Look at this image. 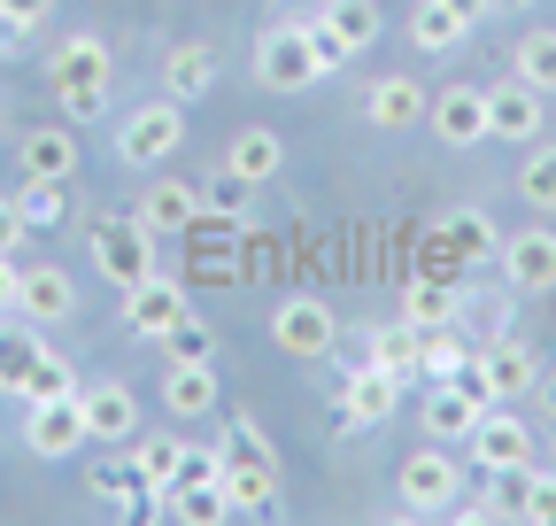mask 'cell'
<instances>
[{
    "instance_id": "6da1fadb",
    "label": "cell",
    "mask_w": 556,
    "mask_h": 526,
    "mask_svg": "<svg viewBox=\"0 0 556 526\" xmlns=\"http://www.w3.org/2000/svg\"><path fill=\"white\" fill-rule=\"evenodd\" d=\"M47 78H54V101H62V116H70V124H93V116L109 109L116 62H109V47H101V39H62V47H54V62H47Z\"/></svg>"
},
{
    "instance_id": "7a4b0ae2",
    "label": "cell",
    "mask_w": 556,
    "mask_h": 526,
    "mask_svg": "<svg viewBox=\"0 0 556 526\" xmlns=\"http://www.w3.org/2000/svg\"><path fill=\"white\" fill-rule=\"evenodd\" d=\"M317 78H325V54H317L309 16H287V24H270V32L255 39V86H270V93H309Z\"/></svg>"
},
{
    "instance_id": "3957f363",
    "label": "cell",
    "mask_w": 556,
    "mask_h": 526,
    "mask_svg": "<svg viewBox=\"0 0 556 526\" xmlns=\"http://www.w3.org/2000/svg\"><path fill=\"white\" fill-rule=\"evenodd\" d=\"M109 148H116L124 171H155V163H170V155L186 148V109H178L170 93L124 109V124H116V140H109Z\"/></svg>"
},
{
    "instance_id": "277c9868",
    "label": "cell",
    "mask_w": 556,
    "mask_h": 526,
    "mask_svg": "<svg viewBox=\"0 0 556 526\" xmlns=\"http://www.w3.org/2000/svg\"><path fill=\"white\" fill-rule=\"evenodd\" d=\"M394 496H402L409 518H448L464 503V465L448 449H409L402 473H394Z\"/></svg>"
},
{
    "instance_id": "5b68a950",
    "label": "cell",
    "mask_w": 556,
    "mask_h": 526,
    "mask_svg": "<svg viewBox=\"0 0 556 526\" xmlns=\"http://www.w3.org/2000/svg\"><path fill=\"white\" fill-rule=\"evenodd\" d=\"M486 411H495V394H486V379L464 364L456 379H433L426 403H417V426H426V441H464Z\"/></svg>"
},
{
    "instance_id": "8992f818",
    "label": "cell",
    "mask_w": 556,
    "mask_h": 526,
    "mask_svg": "<svg viewBox=\"0 0 556 526\" xmlns=\"http://www.w3.org/2000/svg\"><path fill=\"white\" fill-rule=\"evenodd\" d=\"M86 248H93L101 279H109L116 295H124V287H139V279L155 272V240L139 233L131 217H93V225H86Z\"/></svg>"
},
{
    "instance_id": "52a82bcc",
    "label": "cell",
    "mask_w": 556,
    "mask_h": 526,
    "mask_svg": "<svg viewBox=\"0 0 556 526\" xmlns=\"http://www.w3.org/2000/svg\"><path fill=\"white\" fill-rule=\"evenodd\" d=\"M270 349H278V356L317 364V356H332V349H340V317H332L317 295H294V302H278V310H270Z\"/></svg>"
},
{
    "instance_id": "ba28073f",
    "label": "cell",
    "mask_w": 556,
    "mask_h": 526,
    "mask_svg": "<svg viewBox=\"0 0 556 526\" xmlns=\"http://www.w3.org/2000/svg\"><path fill=\"white\" fill-rule=\"evenodd\" d=\"M24 449L31 456H78V449H93V426H86V411H78V394H39V403H24Z\"/></svg>"
},
{
    "instance_id": "9c48e42d",
    "label": "cell",
    "mask_w": 556,
    "mask_h": 526,
    "mask_svg": "<svg viewBox=\"0 0 556 526\" xmlns=\"http://www.w3.org/2000/svg\"><path fill=\"white\" fill-rule=\"evenodd\" d=\"M309 32H317V54H325V78H332L340 62H356L379 39V9H371V0H332V9L309 16Z\"/></svg>"
},
{
    "instance_id": "30bf717a",
    "label": "cell",
    "mask_w": 556,
    "mask_h": 526,
    "mask_svg": "<svg viewBox=\"0 0 556 526\" xmlns=\"http://www.w3.org/2000/svg\"><path fill=\"white\" fill-rule=\"evenodd\" d=\"M394 411H402V379L379 372V364H364V372H348V379H340L332 426H340V434H356V426H387Z\"/></svg>"
},
{
    "instance_id": "8fae6325",
    "label": "cell",
    "mask_w": 556,
    "mask_h": 526,
    "mask_svg": "<svg viewBox=\"0 0 556 526\" xmlns=\"http://www.w3.org/2000/svg\"><path fill=\"white\" fill-rule=\"evenodd\" d=\"M16 317L70 325V317H78V279H70L62 263H16Z\"/></svg>"
},
{
    "instance_id": "7c38bea8",
    "label": "cell",
    "mask_w": 556,
    "mask_h": 526,
    "mask_svg": "<svg viewBox=\"0 0 556 526\" xmlns=\"http://www.w3.org/2000/svg\"><path fill=\"white\" fill-rule=\"evenodd\" d=\"M78 411L93 426V449H116V441H139V394L124 379H78Z\"/></svg>"
},
{
    "instance_id": "4fadbf2b",
    "label": "cell",
    "mask_w": 556,
    "mask_h": 526,
    "mask_svg": "<svg viewBox=\"0 0 556 526\" xmlns=\"http://www.w3.org/2000/svg\"><path fill=\"white\" fill-rule=\"evenodd\" d=\"M495 263H503V287L510 295H548L556 287V233H510L495 240Z\"/></svg>"
},
{
    "instance_id": "5bb4252c",
    "label": "cell",
    "mask_w": 556,
    "mask_h": 526,
    "mask_svg": "<svg viewBox=\"0 0 556 526\" xmlns=\"http://www.w3.org/2000/svg\"><path fill=\"white\" fill-rule=\"evenodd\" d=\"M225 496H232V518H278V456H255V449H240V456H225Z\"/></svg>"
},
{
    "instance_id": "9a60e30c",
    "label": "cell",
    "mask_w": 556,
    "mask_h": 526,
    "mask_svg": "<svg viewBox=\"0 0 556 526\" xmlns=\"http://www.w3.org/2000/svg\"><path fill=\"white\" fill-rule=\"evenodd\" d=\"M426 124H433V140L441 148H479L486 140V86H441L433 93V109H426Z\"/></svg>"
},
{
    "instance_id": "2e32d148",
    "label": "cell",
    "mask_w": 556,
    "mask_h": 526,
    "mask_svg": "<svg viewBox=\"0 0 556 526\" xmlns=\"http://www.w3.org/2000/svg\"><path fill=\"white\" fill-rule=\"evenodd\" d=\"M116 317L131 325V334H148V341H163V325H178V317H186V287H178L170 272H148L139 287H124Z\"/></svg>"
},
{
    "instance_id": "e0dca14e",
    "label": "cell",
    "mask_w": 556,
    "mask_h": 526,
    "mask_svg": "<svg viewBox=\"0 0 556 526\" xmlns=\"http://www.w3.org/2000/svg\"><path fill=\"white\" fill-rule=\"evenodd\" d=\"M464 449H471V465H479V473L533 465V434H526V418H518V411H486V418L464 434Z\"/></svg>"
},
{
    "instance_id": "ac0fdd59",
    "label": "cell",
    "mask_w": 556,
    "mask_h": 526,
    "mask_svg": "<svg viewBox=\"0 0 556 526\" xmlns=\"http://www.w3.org/2000/svg\"><path fill=\"white\" fill-rule=\"evenodd\" d=\"M278 171H287V140H278L270 124H240L225 140V178L232 186H270Z\"/></svg>"
},
{
    "instance_id": "d6986e66",
    "label": "cell",
    "mask_w": 556,
    "mask_h": 526,
    "mask_svg": "<svg viewBox=\"0 0 556 526\" xmlns=\"http://www.w3.org/2000/svg\"><path fill=\"white\" fill-rule=\"evenodd\" d=\"M541 101L548 93H533L518 71L503 86H486V140H541Z\"/></svg>"
},
{
    "instance_id": "ffe728a7",
    "label": "cell",
    "mask_w": 556,
    "mask_h": 526,
    "mask_svg": "<svg viewBox=\"0 0 556 526\" xmlns=\"http://www.w3.org/2000/svg\"><path fill=\"white\" fill-rule=\"evenodd\" d=\"M426 109H433V93L417 86V78H371V93H364V124L371 132H417L426 124Z\"/></svg>"
},
{
    "instance_id": "44dd1931",
    "label": "cell",
    "mask_w": 556,
    "mask_h": 526,
    "mask_svg": "<svg viewBox=\"0 0 556 526\" xmlns=\"http://www.w3.org/2000/svg\"><path fill=\"white\" fill-rule=\"evenodd\" d=\"M471 372L486 379V394H495V403H503V394H526V387H541V364H533V349L526 341H486L479 356H471Z\"/></svg>"
},
{
    "instance_id": "7402d4cb",
    "label": "cell",
    "mask_w": 556,
    "mask_h": 526,
    "mask_svg": "<svg viewBox=\"0 0 556 526\" xmlns=\"http://www.w3.org/2000/svg\"><path fill=\"white\" fill-rule=\"evenodd\" d=\"M163 93H170L178 109H193L201 93H217V47H208V39L170 47V54H163Z\"/></svg>"
},
{
    "instance_id": "603a6c76",
    "label": "cell",
    "mask_w": 556,
    "mask_h": 526,
    "mask_svg": "<svg viewBox=\"0 0 556 526\" xmlns=\"http://www.w3.org/2000/svg\"><path fill=\"white\" fill-rule=\"evenodd\" d=\"M193 210H201V193H193V186H178V178H155L148 193H139L131 225L148 233V240H170V233H186V225H193Z\"/></svg>"
},
{
    "instance_id": "cb8c5ba5",
    "label": "cell",
    "mask_w": 556,
    "mask_h": 526,
    "mask_svg": "<svg viewBox=\"0 0 556 526\" xmlns=\"http://www.w3.org/2000/svg\"><path fill=\"white\" fill-rule=\"evenodd\" d=\"M163 411L170 418H208L217 411V364H163Z\"/></svg>"
},
{
    "instance_id": "d4e9b609",
    "label": "cell",
    "mask_w": 556,
    "mask_h": 526,
    "mask_svg": "<svg viewBox=\"0 0 556 526\" xmlns=\"http://www.w3.org/2000/svg\"><path fill=\"white\" fill-rule=\"evenodd\" d=\"M16 171L24 178H70V171H78V140H70L62 124H39V132L16 140Z\"/></svg>"
},
{
    "instance_id": "484cf974",
    "label": "cell",
    "mask_w": 556,
    "mask_h": 526,
    "mask_svg": "<svg viewBox=\"0 0 556 526\" xmlns=\"http://www.w3.org/2000/svg\"><path fill=\"white\" fill-rule=\"evenodd\" d=\"M464 32H471V16L456 0H417L409 9V47L417 54H448V47H464Z\"/></svg>"
},
{
    "instance_id": "4316f807",
    "label": "cell",
    "mask_w": 556,
    "mask_h": 526,
    "mask_svg": "<svg viewBox=\"0 0 556 526\" xmlns=\"http://www.w3.org/2000/svg\"><path fill=\"white\" fill-rule=\"evenodd\" d=\"M155 518L217 526V518H232V496H225V480H217V488H163V496H155Z\"/></svg>"
},
{
    "instance_id": "83f0119b",
    "label": "cell",
    "mask_w": 556,
    "mask_h": 526,
    "mask_svg": "<svg viewBox=\"0 0 556 526\" xmlns=\"http://www.w3.org/2000/svg\"><path fill=\"white\" fill-rule=\"evenodd\" d=\"M417 356H426V325H379L371 334V364L379 372H394V379H417Z\"/></svg>"
},
{
    "instance_id": "f1b7e54d",
    "label": "cell",
    "mask_w": 556,
    "mask_h": 526,
    "mask_svg": "<svg viewBox=\"0 0 556 526\" xmlns=\"http://www.w3.org/2000/svg\"><path fill=\"white\" fill-rule=\"evenodd\" d=\"M510 71H518L533 93H556V32H548V24H533V32L510 47Z\"/></svg>"
},
{
    "instance_id": "f546056e",
    "label": "cell",
    "mask_w": 556,
    "mask_h": 526,
    "mask_svg": "<svg viewBox=\"0 0 556 526\" xmlns=\"http://www.w3.org/2000/svg\"><path fill=\"white\" fill-rule=\"evenodd\" d=\"M526 488H533V465H503L464 518H526Z\"/></svg>"
},
{
    "instance_id": "4dcf8cb0",
    "label": "cell",
    "mask_w": 556,
    "mask_h": 526,
    "mask_svg": "<svg viewBox=\"0 0 556 526\" xmlns=\"http://www.w3.org/2000/svg\"><path fill=\"white\" fill-rule=\"evenodd\" d=\"M178 449H186V441H170V434L139 441V449H124V456H131V473H139V488H148V503H155V496L178 480Z\"/></svg>"
},
{
    "instance_id": "1f68e13d",
    "label": "cell",
    "mask_w": 556,
    "mask_h": 526,
    "mask_svg": "<svg viewBox=\"0 0 556 526\" xmlns=\"http://www.w3.org/2000/svg\"><path fill=\"white\" fill-rule=\"evenodd\" d=\"M163 356L170 364H217V325H201L193 310L178 325H163Z\"/></svg>"
},
{
    "instance_id": "d6a6232c",
    "label": "cell",
    "mask_w": 556,
    "mask_h": 526,
    "mask_svg": "<svg viewBox=\"0 0 556 526\" xmlns=\"http://www.w3.org/2000/svg\"><path fill=\"white\" fill-rule=\"evenodd\" d=\"M39 334H9V325H0V394H16L24 403V379H31V364H39Z\"/></svg>"
},
{
    "instance_id": "836d02e7",
    "label": "cell",
    "mask_w": 556,
    "mask_h": 526,
    "mask_svg": "<svg viewBox=\"0 0 556 526\" xmlns=\"http://www.w3.org/2000/svg\"><path fill=\"white\" fill-rule=\"evenodd\" d=\"M402 317L409 325H448L456 317V295L441 279H417V287H402Z\"/></svg>"
},
{
    "instance_id": "e575fe53",
    "label": "cell",
    "mask_w": 556,
    "mask_h": 526,
    "mask_svg": "<svg viewBox=\"0 0 556 526\" xmlns=\"http://www.w3.org/2000/svg\"><path fill=\"white\" fill-rule=\"evenodd\" d=\"M471 356H464V341L448 334V325H426V356H417V379H456Z\"/></svg>"
},
{
    "instance_id": "d590c367",
    "label": "cell",
    "mask_w": 556,
    "mask_h": 526,
    "mask_svg": "<svg viewBox=\"0 0 556 526\" xmlns=\"http://www.w3.org/2000/svg\"><path fill=\"white\" fill-rule=\"evenodd\" d=\"M16 210H24L31 233H39V225H62V178H24V186H16Z\"/></svg>"
},
{
    "instance_id": "8d00e7d4",
    "label": "cell",
    "mask_w": 556,
    "mask_h": 526,
    "mask_svg": "<svg viewBox=\"0 0 556 526\" xmlns=\"http://www.w3.org/2000/svg\"><path fill=\"white\" fill-rule=\"evenodd\" d=\"M441 240H448V248H456L464 263H479V255H495V225H486L479 210H464V217H448V225H441Z\"/></svg>"
},
{
    "instance_id": "74e56055",
    "label": "cell",
    "mask_w": 556,
    "mask_h": 526,
    "mask_svg": "<svg viewBox=\"0 0 556 526\" xmlns=\"http://www.w3.org/2000/svg\"><path fill=\"white\" fill-rule=\"evenodd\" d=\"M39 394H78V372H70V356L39 349V364H31V379H24V403H39Z\"/></svg>"
},
{
    "instance_id": "f35d334b",
    "label": "cell",
    "mask_w": 556,
    "mask_h": 526,
    "mask_svg": "<svg viewBox=\"0 0 556 526\" xmlns=\"http://www.w3.org/2000/svg\"><path fill=\"white\" fill-rule=\"evenodd\" d=\"M518 193L533 210H556V148H533L526 155V171H518Z\"/></svg>"
},
{
    "instance_id": "ab89813d",
    "label": "cell",
    "mask_w": 556,
    "mask_h": 526,
    "mask_svg": "<svg viewBox=\"0 0 556 526\" xmlns=\"http://www.w3.org/2000/svg\"><path fill=\"white\" fill-rule=\"evenodd\" d=\"M217 480H225V449L208 456V449H193V441H186V449H178V480H170V488H217Z\"/></svg>"
},
{
    "instance_id": "60d3db41",
    "label": "cell",
    "mask_w": 556,
    "mask_h": 526,
    "mask_svg": "<svg viewBox=\"0 0 556 526\" xmlns=\"http://www.w3.org/2000/svg\"><path fill=\"white\" fill-rule=\"evenodd\" d=\"M54 16V0H0V32H39Z\"/></svg>"
},
{
    "instance_id": "b9f144b4",
    "label": "cell",
    "mask_w": 556,
    "mask_h": 526,
    "mask_svg": "<svg viewBox=\"0 0 556 526\" xmlns=\"http://www.w3.org/2000/svg\"><path fill=\"white\" fill-rule=\"evenodd\" d=\"M526 526H556V473H533V488H526Z\"/></svg>"
},
{
    "instance_id": "7bdbcfd3",
    "label": "cell",
    "mask_w": 556,
    "mask_h": 526,
    "mask_svg": "<svg viewBox=\"0 0 556 526\" xmlns=\"http://www.w3.org/2000/svg\"><path fill=\"white\" fill-rule=\"evenodd\" d=\"M24 210H16V193H0V255H24Z\"/></svg>"
},
{
    "instance_id": "ee69618b",
    "label": "cell",
    "mask_w": 556,
    "mask_h": 526,
    "mask_svg": "<svg viewBox=\"0 0 556 526\" xmlns=\"http://www.w3.org/2000/svg\"><path fill=\"white\" fill-rule=\"evenodd\" d=\"M0 317H16V255H0Z\"/></svg>"
},
{
    "instance_id": "f6af8a7d",
    "label": "cell",
    "mask_w": 556,
    "mask_h": 526,
    "mask_svg": "<svg viewBox=\"0 0 556 526\" xmlns=\"http://www.w3.org/2000/svg\"><path fill=\"white\" fill-rule=\"evenodd\" d=\"M541 411H548V418H556V372H548V379H541Z\"/></svg>"
},
{
    "instance_id": "bcb514c9",
    "label": "cell",
    "mask_w": 556,
    "mask_h": 526,
    "mask_svg": "<svg viewBox=\"0 0 556 526\" xmlns=\"http://www.w3.org/2000/svg\"><path fill=\"white\" fill-rule=\"evenodd\" d=\"M456 9H464V16H471V24H479V16H486V9H495V0H456Z\"/></svg>"
}]
</instances>
